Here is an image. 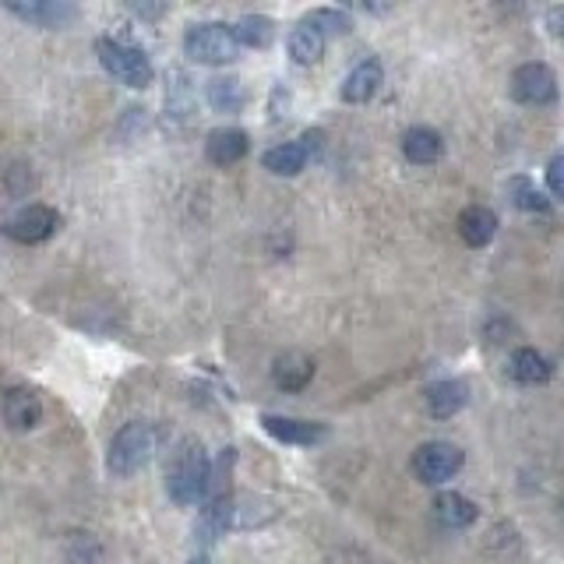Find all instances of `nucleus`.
Wrapping results in <instances>:
<instances>
[{
	"mask_svg": "<svg viewBox=\"0 0 564 564\" xmlns=\"http://www.w3.org/2000/svg\"><path fill=\"white\" fill-rule=\"evenodd\" d=\"M209 473L212 458L205 452V444L198 438H181L170 455L167 466V494L181 508H195L209 494Z\"/></svg>",
	"mask_w": 564,
	"mask_h": 564,
	"instance_id": "nucleus-1",
	"label": "nucleus"
},
{
	"mask_svg": "<svg viewBox=\"0 0 564 564\" xmlns=\"http://www.w3.org/2000/svg\"><path fill=\"white\" fill-rule=\"evenodd\" d=\"M159 449V430L145 420H131L113 434L107 449V473L117 480H127L142 473Z\"/></svg>",
	"mask_w": 564,
	"mask_h": 564,
	"instance_id": "nucleus-2",
	"label": "nucleus"
},
{
	"mask_svg": "<svg viewBox=\"0 0 564 564\" xmlns=\"http://www.w3.org/2000/svg\"><path fill=\"white\" fill-rule=\"evenodd\" d=\"M96 57H99V64H102V71L110 74V78H117L127 88H135V93H145V88L156 82L152 61H148L138 47H131V42H124V39H113V36L96 39Z\"/></svg>",
	"mask_w": 564,
	"mask_h": 564,
	"instance_id": "nucleus-3",
	"label": "nucleus"
},
{
	"mask_svg": "<svg viewBox=\"0 0 564 564\" xmlns=\"http://www.w3.org/2000/svg\"><path fill=\"white\" fill-rule=\"evenodd\" d=\"M236 47L233 39V25L226 22H198V25H187L184 33V57L195 64H205V68H226L236 61Z\"/></svg>",
	"mask_w": 564,
	"mask_h": 564,
	"instance_id": "nucleus-4",
	"label": "nucleus"
},
{
	"mask_svg": "<svg viewBox=\"0 0 564 564\" xmlns=\"http://www.w3.org/2000/svg\"><path fill=\"white\" fill-rule=\"evenodd\" d=\"M463 463H466V455L452 441H427L413 452V473H417V480L427 487L449 483L455 473L463 469Z\"/></svg>",
	"mask_w": 564,
	"mask_h": 564,
	"instance_id": "nucleus-5",
	"label": "nucleus"
},
{
	"mask_svg": "<svg viewBox=\"0 0 564 564\" xmlns=\"http://www.w3.org/2000/svg\"><path fill=\"white\" fill-rule=\"evenodd\" d=\"M508 88H512V99L523 102V107H551L557 99V74L551 64L529 61L523 68H515Z\"/></svg>",
	"mask_w": 564,
	"mask_h": 564,
	"instance_id": "nucleus-6",
	"label": "nucleus"
},
{
	"mask_svg": "<svg viewBox=\"0 0 564 564\" xmlns=\"http://www.w3.org/2000/svg\"><path fill=\"white\" fill-rule=\"evenodd\" d=\"M4 236H11L14 244H42L61 230V216L50 205H25L22 212H14L4 226Z\"/></svg>",
	"mask_w": 564,
	"mask_h": 564,
	"instance_id": "nucleus-7",
	"label": "nucleus"
},
{
	"mask_svg": "<svg viewBox=\"0 0 564 564\" xmlns=\"http://www.w3.org/2000/svg\"><path fill=\"white\" fill-rule=\"evenodd\" d=\"M4 11L36 28H47V33H61V28L78 22V8L68 4V0H28V4L25 0H8Z\"/></svg>",
	"mask_w": 564,
	"mask_h": 564,
	"instance_id": "nucleus-8",
	"label": "nucleus"
},
{
	"mask_svg": "<svg viewBox=\"0 0 564 564\" xmlns=\"http://www.w3.org/2000/svg\"><path fill=\"white\" fill-rule=\"evenodd\" d=\"M0 417L19 434L36 430L42 424V399L33 389H25V384H14V389L0 395Z\"/></svg>",
	"mask_w": 564,
	"mask_h": 564,
	"instance_id": "nucleus-9",
	"label": "nucleus"
},
{
	"mask_svg": "<svg viewBox=\"0 0 564 564\" xmlns=\"http://www.w3.org/2000/svg\"><path fill=\"white\" fill-rule=\"evenodd\" d=\"M261 427L282 444H296V449H315V444L329 441V427L318 420H296V417H279V413H265Z\"/></svg>",
	"mask_w": 564,
	"mask_h": 564,
	"instance_id": "nucleus-10",
	"label": "nucleus"
},
{
	"mask_svg": "<svg viewBox=\"0 0 564 564\" xmlns=\"http://www.w3.org/2000/svg\"><path fill=\"white\" fill-rule=\"evenodd\" d=\"M315 356H307L304 350H286L272 360V384L279 392H304L315 381Z\"/></svg>",
	"mask_w": 564,
	"mask_h": 564,
	"instance_id": "nucleus-11",
	"label": "nucleus"
},
{
	"mask_svg": "<svg viewBox=\"0 0 564 564\" xmlns=\"http://www.w3.org/2000/svg\"><path fill=\"white\" fill-rule=\"evenodd\" d=\"M247 152H250V138L241 127H216L209 131V138H205V156H209L212 167H222V170L236 167Z\"/></svg>",
	"mask_w": 564,
	"mask_h": 564,
	"instance_id": "nucleus-12",
	"label": "nucleus"
},
{
	"mask_svg": "<svg viewBox=\"0 0 564 564\" xmlns=\"http://www.w3.org/2000/svg\"><path fill=\"white\" fill-rule=\"evenodd\" d=\"M424 403H427V413L434 420H452L455 413H463L466 403H469V389L466 381H434L430 389L424 392Z\"/></svg>",
	"mask_w": 564,
	"mask_h": 564,
	"instance_id": "nucleus-13",
	"label": "nucleus"
},
{
	"mask_svg": "<svg viewBox=\"0 0 564 564\" xmlns=\"http://www.w3.org/2000/svg\"><path fill=\"white\" fill-rule=\"evenodd\" d=\"M384 82V68L381 61H375V57H367V61L356 64L350 74H346V82H343V99L353 102V107H364V102H370L378 96V88Z\"/></svg>",
	"mask_w": 564,
	"mask_h": 564,
	"instance_id": "nucleus-14",
	"label": "nucleus"
},
{
	"mask_svg": "<svg viewBox=\"0 0 564 564\" xmlns=\"http://www.w3.org/2000/svg\"><path fill=\"white\" fill-rule=\"evenodd\" d=\"M205 99L216 113H241L247 107V88L236 74H216L205 82Z\"/></svg>",
	"mask_w": 564,
	"mask_h": 564,
	"instance_id": "nucleus-15",
	"label": "nucleus"
},
{
	"mask_svg": "<svg viewBox=\"0 0 564 564\" xmlns=\"http://www.w3.org/2000/svg\"><path fill=\"white\" fill-rule=\"evenodd\" d=\"M498 212L487 209V205H469V209H463V216H458V236L469 244V247H487L494 241L498 233Z\"/></svg>",
	"mask_w": 564,
	"mask_h": 564,
	"instance_id": "nucleus-16",
	"label": "nucleus"
},
{
	"mask_svg": "<svg viewBox=\"0 0 564 564\" xmlns=\"http://www.w3.org/2000/svg\"><path fill=\"white\" fill-rule=\"evenodd\" d=\"M403 156L413 162V167H434V162L444 156V138L434 127H409L403 135Z\"/></svg>",
	"mask_w": 564,
	"mask_h": 564,
	"instance_id": "nucleus-17",
	"label": "nucleus"
},
{
	"mask_svg": "<svg viewBox=\"0 0 564 564\" xmlns=\"http://www.w3.org/2000/svg\"><path fill=\"white\" fill-rule=\"evenodd\" d=\"M508 375L518 381V384H547L554 375V364L547 360L540 350L532 346H523L508 356Z\"/></svg>",
	"mask_w": 564,
	"mask_h": 564,
	"instance_id": "nucleus-18",
	"label": "nucleus"
},
{
	"mask_svg": "<svg viewBox=\"0 0 564 564\" xmlns=\"http://www.w3.org/2000/svg\"><path fill=\"white\" fill-rule=\"evenodd\" d=\"M434 515H438V523H441L444 529H469L473 523H477L480 508H477V504H473L469 498H463V494L444 491V494H438V501H434Z\"/></svg>",
	"mask_w": 564,
	"mask_h": 564,
	"instance_id": "nucleus-19",
	"label": "nucleus"
},
{
	"mask_svg": "<svg viewBox=\"0 0 564 564\" xmlns=\"http://www.w3.org/2000/svg\"><path fill=\"white\" fill-rule=\"evenodd\" d=\"M275 33L279 28L269 14H244V19L233 25L236 47H247V50H269L275 42Z\"/></svg>",
	"mask_w": 564,
	"mask_h": 564,
	"instance_id": "nucleus-20",
	"label": "nucleus"
},
{
	"mask_svg": "<svg viewBox=\"0 0 564 564\" xmlns=\"http://www.w3.org/2000/svg\"><path fill=\"white\" fill-rule=\"evenodd\" d=\"M261 167L272 176H301L307 167V152L301 148V142H282L261 156Z\"/></svg>",
	"mask_w": 564,
	"mask_h": 564,
	"instance_id": "nucleus-21",
	"label": "nucleus"
},
{
	"mask_svg": "<svg viewBox=\"0 0 564 564\" xmlns=\"http://www.w3.org/2000/svg\"><path fill=\"white\" fill-rule=\"evenodd\" d=\"M324 39L321 33H315V28L310 25H296L293 33H290V39H286V50H290V57H293V64H301V68H310V64H318L321 57H324Z\"/></svg>",
	"mask_w": 564,
	"mask_h": 564,
	"instance_id": "nucleus-22",
	"label": "nucleus"
},
{
	"mask_svg": "<svg viewBox=\"0 0 564 564\" xmlns=\"http://www.w3.org/2000/svg\"><path fill=\"white\" fill-rule=\"evenodd\" d=\"M508 198H512V205L515 209H523V212H537V216H543V212H551V198H543L540 195V187L529 181V176H512L508 181Z\"/></svg>",
	"mask_w": 564,
	"mask_h": 564,
	"instance_id": "nucleus-23",
	"label": "nucleus"
},
{
	"mask_svg": "<svg viewBox=\"0 0 564 564\" xmlns=\"http://www.w3.org/2000/svg\"><path fill=\"white\" fill-rule=\"evenodd\" d=\"M304 25H310V28H315V33H321L324 39H329V36H346V33H353L350 11H339V8H315V11H307Z\"/></svg>",
	"mask_w": 564,
	"mask_h": 564,
	"instance_id": "nucleus-24",
	"label": "nucleus"
},
{
	"mask_svg": "<svg viewBox=\"0 0 564 564\" xmlns=\"http://www.w3.org/2000/svg\"><path fill=\"white\" fill-rule=\"evenodd\" d=\"M167 113L170 117H187L191 113V78L181 68H173L167 74Z\"/></svg>",
	"mask_w": 564,
	"mask_h": 564,
	"instance_id": "nucleus-25",
	"label": "nucleus"
},
{
	"mask_svg": "<svg viewBox=\"0 0 564 564\" xmlns=\"http://www.w3.org/2000/svg\"><path fill=\"white\" fill-rule=\"evenodd\" d=\"M547 191H551V201L564 195V156H554L547 162Z\"/></svg>",
	"mask_w": 564,
	"mask_h": 564,
	"instance_id": "nucleus-26",
	"label": "nucleus"
},
{
	"mask_svg": "<svg viewBox=\"0 0 564 564\" xmlns=\"http://www.w3.org/2000/svg\"><path fill=\"white\" fill-rule=\"evenodd\" d=\"M131 11H135L142 22H156V19L167 14V8H162V4H131Z\"/></svg>",
	"mask_w": 564,
	"mask_h": 564,
	"instance_id": "nucleus-27",
	"label": "nucleus"
},
{
	"mask_svg": "<svg viewBox=\"0 0 564 564\" xmlns=\"http://www.w3.org/2000/svg\"><path fill=\"white\" fill-rule=\"evenodd\" d=\"M324 145V131H307V135L301 138V148L310 156V152H318V148Z\"/></svg>",
	"mask_w": 564,
	"mask_h": 564,
	"instance_id": "nucleus-28",
	"label": "nucleus"
},
{
	"mask_svg": "<svg viewBox=\"0 0 564 564\" xmlns=\"http://www.w3.org/2000/svg\"><path fill=\"white\" fill-rule=\"evenodd\" d=\"M561 19H564V8H551V19H547V25H551V36H561Z\"/></svg>",
	"mask_w": 564,
	"mask_h": 564,
	"instance_id": "nucleus-29",
	"label": "nucleus"
},
{
	"mask_svg": "<svg viewBox=\"0 0 564 564\" xmlns=\"http://www.w3.org/2000/svg\"><path fill=\"white\" fill-rule=\"evenodd\" d=\"M187 564H212V561H209V557H205V554H198V557H191Z\"/></svg>",
	"mask_w": 564,
	"mask_h": 564,
	"instance_id": "nucleus-30",
	"label": "nucleus"
}]
</instances>
